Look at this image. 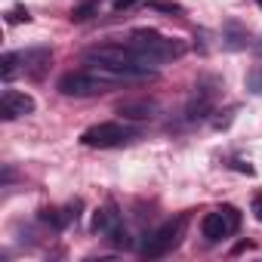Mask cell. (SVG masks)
<instances>
[{
    "instance_id": "19",
    "label": "cell",
    "mask_w": 262,
    "mask_h": 262,
    "mask_svg": "<svg viewBox=\"0 0 262 262\" xmlns=\"http://www.w3.org/2000/svg\"><path fill=\"white\" fill-rule=\"evenodd\" d=\"M136 4H142V0H114V13H123V10H129V7H136Z\"/></svg>"
},
{
    "instance_id": "18",
    "label": "cell",
    "mask_w": 262,
    "mask_h": 262,
    "mask_svg": "<svg viewBox=\"0 0 262 262\" xmlns=\"http://www.w3.org/2000/svg\"><path fill=\"white\" fill-rule=\"evenodd\" d=\"M250 213H253V216H256V219L262 222V191H256V194H253V204H250Z\"/></svg>"
},
{
    "instance_id": "21",
    "label": "cell",
    "mask_w": 262,
    "mask_h": 262,
    "mask_svg": "<svg viewBox=\"0 0 262 262\" xmlns=\"http://www.w3.org/2000/svg\"><path fill=\"white\" fill-rule=\"evenodd\" d=\"M256 4H259V7H262V0H256Z\"/></svg>"
},
{
    "instance_id": "2",
    "label": "cell",
    "mask_w": 262,
    "mask_h": 262,
    "mask_svg": "<svg viewBox=\"0 0 262 262\" xmlns=\"http://www.w3.org/2000/svg\"><path fill=\"white\" fill-rule=\"evenodd\" d=\"M133 80L136 77H129L123 71L86 62V68H77V71H68V74L59 77V93L83 99V96H99V93H108V90H114L120 83H133Z\"/></svg>"
},
{
    "instance_id": "15",
    "label": "cell",
    "mask_w": 262,
    "mask_h": 262,
    "mask_svg": "<svg viewBox=\"0 0 262 262\" xmlns=\"http://www.w3.org/2000/svg\"><path fill=\"white\" fill-rule=\"evenodd\" d=\"M247 90H250V93H256V96H262V65H259V68H253V71L247 74Z\"/></svg>"
},
{
    "instance_id": "20",
    "label": "cell",
    "mask_w": 262,
    "mask_h": 262,
    "mask_svg": "<svg viewBox=\"0 0 262 262\" xmlns=\"http://www.w3.org/2000/svg\"><path fill=\"white\" fill-rule=\"evenodd\" d=\"M256 56H259V59H262V37H259V40H256Z\"/></svg>"
},
{
    "instance_id": "6",
    "label": "cell",
    "mask_w": 262,
    "mask_h": 262,
    "mask_svg": "<svg viewBox=\"0 0 262 262\" xmlns=\"http://www.w3.org/2000/svg\"><path fill=\"white\" fill-rule=\"evenodd\" d=\"M219 93H222V80L216 74H207L194 83L191 90V99L185 105V120L194 123V120H204L216 111V102H219Z\"/></svg>"
},
{
    "instance_id": "12",
    "label": "cell",
    "mask_w": 262,
    "mask_h": 262,
    "mask_svg": "<svg viewBox=\"0 0 262 262\" xmlns=\"http://www.w3.org/2000/svg\"><path fill=\"white\" fill-rule=\"evenodd\" d=\"M247 43H250V31L241 25V22H225V28H222V47L225 50H247Z\"/></svg>"
},
{
    "instance_id": "7",
    "label": "cell",
    "mask_w": 262,
    "mask_h": 262,
    "mask_svg": "<svg viewBox=\"0 0 262 262\" xmlns=\"http://www.w3.org/2000/svg\"><path fill=\"white\" fill-rule=\"evenodd\" d=\"M93 231L102 234L108 244H114V247H120V250H129V247H133V237H129V231H126V225H123V216H120V210H117L114 204H105L102 210H96V216H93Z\"/></svg>"
},
{
    "instance_id": "9",
    "label": "cell",
    "mask_w": 262,
    "mask_h": 262,
    "mask_svg": "<svg viewBox=\"0 0 262 262\" xmlns=\"http://www.w3.org/2000/svg\"><path fill=\"white\" fill-rule=\"evenodd\" d=\"M37 108L34 96L22 93V90H4V96H0V117L4 120H16V117H25Z\"/></svg>"
},
{
    "instance_id": "16",
    "label": "cell",
    "mask_w": 262,
    "mask_h": 262,
    "mask_svg": "<svg viewBox=\"0 0 262 262\" xmlns=\"http://www.w3.org/2000/svg\"><path fill=\"white\" fill-rule=\"evenodd\" d=\"M7 22H10V25H16V22H31V13H28L25 7H13V10L7 13Z\"/></svg>"
},
{
    "instance_id": "14",
    "label": "cell",
    "mask_w": 262,
    "mask_h": 262,
    "mask_svg": "<svg viewBox=\"0 0 262 262\" xmlns=\"http://www.w3.org/2000/svg\"><path fill=\"white\" fill-rule=\"evenodd\" d=\"M99 7H102V0H80V4H74L71 7V22H86V19H93L96 13H99Z\"/></svg>"
},
{
    "instance_id": "11",
    "label": "cell",
    "mask_w": 262,
    "mask_h": 262,
    "mask_svg": "<svg viewBox=\"0 0 262 262\" xmlns=\"http://www.w3.org/2000/svg\"><path fill=\"white\" fill-rule=\"evenodd\" d=\"M80 207H83L80 201H74V204H68V207H62V210H59V207H43V210H40V222H47V225H53V228L62 231V228H68L71 222L80 219Z\"/></svg>"
},
{
    "instance_id": "3",
    "label": "cell",
    "mask_w": 262,
    "mask_h": 262,
    "mask_svg": "<svg viewBox=\"0 0 262 262\" xmlns=\"http://www.w3.org/2000/svg\"><path fill=\"white\" fill-rule=\"evenodd\" d=\"M129 47H136L142 56H148L158 68L164 62H173V59H179L185 53V43L182 40L167 37V34H161L155 28H136L133 34H129Z\"/></svg>"
},
{
    "instance_id": "17",
    "label": "cell",
    "mask_w": 262,
    "mask_h": 262,
    "mask_svg": "<svg viewBox=\"0 0 262 262\" xmlns=\"http://www.w3.org/2000/svg\"><path fill=\"white\" fill-rule=\"evenodd\" d=\"M148 4L155 10H164V13H182V7L179 4H170V0H148Z\"/></svg>"
},
{
    "instance_id": "5",
    "label": "cell",
    "mask_w": 262,
    "mask_h": 262,
    "mask_svg": "<svg viewBox=\"0 0 262 262\" xmlns=\"http://www.w3.org/2000/svg\"><path fill=\"white\" fill-rule=\"evenodd\" d=\"M182 231H185V216L167 219V222H161L158 228H151V231L142 237L139 253H142L145 259H161V256H167L170 250H176V247H179Z\"/></svg>"
},
{
    "instance_id": "8",
    "label": "cell",
    "mask_w": 262,
    "mask_h": 262,
    "mask_svg": "<svg viewBox=\"0 0 262 262\" xmlns=\"http://www.w3.org/2000/svg\"><path fill=\"white\" fill-rule=\"evenodd\" d=\"M237 228H241V213L234 207H228V204L219 207V210H213V213H207L201 219V237L207 244H219L228 234H234Z\"/></svg>"
},
{
    "instance_id": "13",
    "label": "cell",
    "mask_w": 262,
    "mask_h": 262,
    "mask_svg": "<svg viewBox=\"0 0 262 262\" xmlns=\"http://www.w3.org/2000/svg\"><path fill=\"white\" fill-rule=\"evenodd\" d=\"M155 111H158L155 102H126L117 108V114L123 120H148V117H155Z\"/></svg>"
},
{
    "instance_id": "10",
    "label": "cell",
    "mask_w": 262,
    "mask_h": 262,
    "mask_svg": "<svg viewBox=\"0 0 262 262\" xmlns=\"http://www.w3.org/2000/svg\"><path fill=\"white\" fill-rule=\"evenodd\" d=\"M50 59H53V50H50V47H31V50H25V53H16V65H19L25 74H31V77H43Z\"/></svg>"
},
{
    "instance_id": "4",
    "label": "cell",
    "mask_w": 262,
    "mask_h": 262,
    "mask_svg": "<svg viewBox=\"0 0 262 262\" xmlns=\"http://www.w3.org/2000/svg\"><path fill=\"white\" fill-rule=\"evenodd\" d=\"M133 139H139V129L136 126H126L120 120H105V123H93L90 129L80 133V145L86 148H123Z\"/></svg>"
},
{
    "instance_id": "1",
    "label": "cell",
    "mask_w": 262,
    "mask_h": 262,
    "mask_svg": "<svg viewBox=\"0 0 262 262\" xmlns=\"http://www.w3.org/2000/svg\"><path fill=\"white\" fill-rule=\"evenodd\" d=\"M83 62L123 71V74L136 77V80H145V77L158 74V65L148 56H142L136 47H129V43H99V47H90V50H83Z\"/></svg>"
}]
</instances>
